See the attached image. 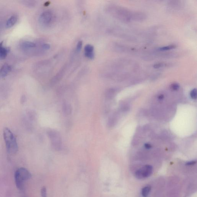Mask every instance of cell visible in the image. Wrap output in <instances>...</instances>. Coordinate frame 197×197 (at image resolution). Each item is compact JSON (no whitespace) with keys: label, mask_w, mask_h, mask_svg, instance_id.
Masks as SVG:
<instances>
[{"label":"cell","mask_w":197,"mask_h":197,"mask_svg":"<svg viewBox=\"0 0 197 197\" xmlns=\"http://www.w3.org/2000/svg\"><path fill=\"white\" fill-rule=\"evenodd\" d=\"M11 70V67L9 64H5L0 70V77L4 78L7 75Z\"/></svg>","instance_id":"8"},{"label":"cell","mask_w":197,"mask_h":197,"mask_svg":"<svg viewBox=\"0 0 197 197\" xmlns=\"http://www.w3.org/2000/svg\"><path fill=\"white\" fill-rule=\"evenodd\" d=\"M176 48V45H168V46L163 47H162L159 48V50L160 51H168L169 50H171V49H174V48Z\"/></svg>","instance_id":"15"},{"label":"cell","mask_w":197,"mask_h":197,"mask_svg":"<svg viewBox=\"0 0 197 197\" xmlns=\"http://www.w3.org/2000/svg\"><path fill=\"white\" fill-rule=\"evenodd\" d=\"M85 55L88 58L92 60L94 58V48L91 45H87L85 48Z\"/></svg>","instance_id":"7"},{"label":"cell","mask_w":197,"mask_h":197,"mask_svg":"<svg viewBox=\"0 0 197 197\" xmlns=\"http://www.w3.org/2000/svg\"><path fill=\"white\" fill-rule=\"evenodd\" d=\"M31 175L27 169L20 168L15 172L14 178L16 186L19 190H23L24 188V183L31 178Z\"/></svg>","instance_id":"2"},{"label":"cell","mask_w":197,"mask_h":197,"mask_svg":"<svg viewBox=\"0 0 197 197\" xmlns=\"http://www.w3.org/2000/svg\"><path fill=\"white\" fill-rule=\"evenodd\" d=\"M114 94V90L113 89H110L106 93V97L107 99H110L112 98Z\"/></svg>","instance_id":"14"},{"label":"cell","mask_w":197,"mask_h":197,"mask_svg":"<svg viewBox=\"0 0 197 197\" xmlns=\"http://www.w3.org/2000/svg\"><path fill=\"white\" fill-rule=\"evenodd\" d=\"M180 88V85L177 83H174L172 84L171 86V88L173 90L176 91L178 90Z\"/></svg>","instance_id":"18"},{"label":"cell","mask_w":197,"mask_h":197,"mask_svg":"<svg viewBox=\"0 0 197 197\" xmlns=\"http://www.w3.org/2000/svg\"><path fill=\"white\" fill-rule=\"evenodd\" d=\"M17 20V16H12L8 19L7 21L6 26L7 28H10L12 27L16 24Z\"/></svg>","instance_id":"11"},{"label":"cell","mask_w":197,"mask_h":197,"mask_svg":"<svg viewBox=\"0 0 197 197\" xmlns=\"http://www.w3.org/2000/svg\"><path fill=\"white\" fill-rule=\"evenodd\" d=\"M3 136L8 153L10 154L16 153L18 151V145L14 135L8 128H5L3 131Z\"/></svg>","instance_id":"1"},{"label":"cell","mask_w":197,"mask_h":197,"mask_svg":"<svg viewBox=\"0 0 197 197\" xmlns=\"http://www.w3.org/2000/svg\"><path fill=\"white\" fill-rule=\"evenodd\" d=\"M42 48L45 50H48L50 49V45L48 44H44L42 46Z\"/></svg>","instance_id":"21"},{"label":"cell","mask_w":197,"mask_h":197,"mask_svg":"<svg viewBox=\"0 0 197 197\" xmlns=\"http://www.w3.org/2000/svg\"><path fill=\"white\" fill-rule=\"evenodd\" d=\"M196 162V161H191V162H187L186 163V165H187V166H191V165H195Z\"/></svg>","instance_id":"22"},{"label":"cell","mask_w":197,"mask_h":197,"mask_svg":"<svg viewBox=\"0 0 197 197\" xmlns=\"http://www.w3.org/2000/svg\"><path fill=\"white\" fill-rule=\"evenodd\" d=\"M53 19V13L51 11H47L41 14L39 18V21L42 25L48 26L51 24Z\"/></svg>","instance_id":"5"},{"label":"cell","mask_w":197,"mask_h":197,"mask_svg":"<svg viewBox=\"0 0 197 197\" xmlns=\"http://www.w3.org/2000/svg\"><path fill=\"white\" fill-rule=\"evenodd\" d=\"M41 195L42 197H47L46 190L45 188H42L41 190Z\"/></svg>","instance_id":"20"},{"label":"cell","mask_w":197,"mask_h":197,"mask_svg":"<svg viewBox=\"0 0 197 197\" xmlns=\"http://www.w3.org/2000/svg\"><path fill=\"white\" fill-rule=\"evenodd\" d=\"M9 49L4 48L3 46V42L0 43V59H4L6 57Z\"/></svg>","instance_id":"10"},{"label":"cell","mask_w":197,"mask_h":197,"mask_svg":"<svg viewBox=\"0 0 197 197\" xmlns=\"http://www.w3.org/2000/svg\"><path fill=\"white\" fill-rule=\"evenodd\" d=\"M151 187L147 186L143 188L141 191V195L143 197H147L149 195L151 191Z\"/></svg>","instance_id":"12"},{"label":"cell","mask_w":197,"mask_h":197,"mask_svg":"<svg viewBox=\"0 0 197 197\" xmlns=\"http://www.w3.org/2000/svg\"><path fill=\"white\" fill-rule=\"evenodd\" d=\"M22 45L24 48H34L36 46L35 43L33 42H29V41H26V42H23Z\"/></svg>","instance_id":"13"},{"label":"cell","mask_w":197,"mask_h":197,"mask_svg":"<svg viewBox=\"0 0 197 197\" xmlns=\"http://www.w3.org/2000/svg\"><path fill=\"white\" fill-rule=\"evenodd\" d=\"M190 96L192 99L195 100L197 98V90L196 89H192L190 93Z\"/></svg>","instance_id":"16"},{"label":"cell","mask_w":197,"mask_h":197,"mask_svg":"<svg viewBox=\"0 0 197 197\" xmlns=\"http://www.w3.org/2000/svg\"><path fill=\"white\" fill-rule=\"evenodd\" d=\"M164 96L163 95H161L158 97V99L159 100H162L164 99Z\"/></svg>","instance_id":"24"},{"label":"cell","mask_w":197,"mask_h":197,"mask_svg":"<svg viewBox=\"0 0 197 197\" xmlns=\"http://www.w3.org/2000/svg\"><path fill=\"white\" fill-rule=\"evenodd\" d=\"M165 65V64L163 63H159L158 64H154L153 67L155 69H158L160 67H163Z\"/></svg>","instance_id":"19"},{"label":"cell","mask_w":197,"mask_h":197,"mask_svg":"<svg viewBox=\"0 0 197 197\" xmlns=\"http://www.w3.org/2000/svg\"><path fill=\"white\" fill-rule=\"evenodd\" d=\"M152 166L150 165H146L137 170L135 173V176L136 178L140 180L147 178L152 175Z\"/></svg>","instance_id":"4"},{"label":"cell","mask_w":197,"mask_h":197,"mask_svg":"<svg viewBox=\"0 0 197 197\" xmlns=\"http://www.w3.org/2000/svg\"><path fill=\"white\" fill-rule=\"evenodd\" d=\"M62 110L63 113L66 115H71L72 112V107L69 103L64 102L62 105Z\"/></svg>","instance_id":"9"},{"label":"cell","mask_w":197,"mask_h":197,"mask_svg":"<svg viewBox=\"0 0 197 197\" xmlns=\"http://www.w3.org/2000/svg\"><path fill=\"white\" fill-rule=\"evenodd\" d=\"M144 147L146 149H150L152 147V146L149 143H147L144 144Z\"/></svg>","instance_id":"23"},{"label":"cell","mask_w":197,"mask_h":197,"mask_svg":"<svg viewBox=\"0 0 197 197\" xmlns=\"http://www.w3.org/2000/svg\"><path fill=\"white\" fill-rule=\"evenodd\" d=\"M82 42H81V41H79V42H78V43L77 45L76 48V51L77 52H79L81 51V49H82Z\"/></svg>","instance_id":"17"},{"label":"cell","mask_w":197,"mask_h":197,"mask_svg":"<svg viewBox=\"0 0 197 197\" xmlns=\"http://www.w3.org/2000/svg\"><path fill=\"white\" fill-rule=\"evenodd\" d=\"M48 134L51 143L52 148L56 151H60L62 147V141L60 133L57 131L50 130Z\"/></svg>","instance_id":"3"},{"label":"cell","mask_w":197,"mask_h":197,"mask_svg":"<svg viewBox=\"0 0 197 197\" xmlns=\"http://www.w3.org/2000/svg\"><path fill=\"white\" fill-rule=\"evenodd\" d=\"M66 66H64L63 67V68H62L60 72L58 73L57 75L52 78L50 82V85L51 86H54V85H55L61 79V78H63V75H64L65 72L66 71Z\"/></svg>","instance_id":"6"}]
</instances>
